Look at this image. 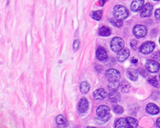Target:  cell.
<instances>
[{
    "mask_svg": "<svg viewBox=\"0 0 160 128\" xmlns=\"http://www.w3.org/2000/svg\"><path fill=\"white\" fill-rule=\"evenodd\" d=\"M144 2V0H133L131 5V10L134 12L139 11L142 7Z\"/></svg>",
    "mask_w": 160,
    "mask_h": 128,
    "instance_id": "7c38bea8",
    "label": "cell"
},
{
    "mask_svg": "<svg viewBox=\"0 0 160 128\" xmlns=\"http://www.w3.org/2000/svg\"><path fill=\"white\" fill-rule=\"evenodd\" d=\"M155 47V44L152 41H146L139 47V51L143 54H148L152 52Z\"/></svg>",
    "mask_w": 160,
    "mask_h": 128,
    "instance_id": "277c9868",
    "label": "cell"
},
{
    "mask_svg": "<svg viewBox=\"0 0 160 128\" xmlns=\"http://www.w3.org/2000/svg\"><path fill=\"white\" fill-rule=\"evenodd\" d=\"M109 99L110 101L112 102H118L120 101V94L117 91V90H111V92L109 93Z\"/></svg>",
    "mask_w": 160,
    "mask_h": 128,
    "instance_id": "9a60e30c",
    "label": "cell"
},
{
    "mask_svg": "<svg viewBox=\"0 0 160 128\" xmlns=\"http://www.w3.org/2000/svg\"><path fill=\"white\" fill-rule=\"evenodd\" d=\"M124 45V40L120 37H114L112 39L110 42V47L112 51L114 52H118L123 49Z\"/></svg>",
    "mask_w": 160,
    "mask_h": 128,
    "instance_id": "7a4b0ae2",
    "label": "cell"
},
{
    "mask_svg": "<svg viewBox=\"0 0 160 128\" xmlns=\"http://www.w3.org/2000/svg\"><path fill=\"white\" fill-rule=\"evenodd\" d=\"M56 121L59 125H63L67 123L66 119L62 115H58L56 118Z\"/></svg>",
    "mask_w": 160,
    "mask_h": 128,
    "instance_id": "603a6c76",
    "label": "cell"
},
{
    "mask_svg": "<svg viewBox=\"0 0 160 128\" xmlns=\"http://www.w3.org/2000/svg\"><path fill=\"white\" fill-rule=\"evenodd\" d=\"M138 41H136V40H135V39H132V40H131V41L130 42V46H131V47H132V49H134V50H135L136 49V47H137V46H138Z\"/></svg>",
    "mask_w": 160,
    "mask_h": 128,
    "instance_id": "4316f807",
    "label": "cell"
},
{
    "mask_svg": "<svg viewBox=\"0 0 160 128\" xmlns=\"http://www.w3.org/2000/svg\"><path fill=\"white\" fill-rule=\"evenodd\" d=\"M153 11L152 5L150 3H146L142 7L140 15L142 17H147L151 16Z\"/></svg>",
    "mask_w": 160,
    "mask_h": 128,
    "instance_id": "ba28073f",
    "label": "cell"
},
{
    "mask_svg": "<svg viewBox=\"0 0 160 128\" xmlns=\"http://www.w3.org/2000/svg\"><path fill=\"white\" fill-rule=\"evenodd\" d=\"M147 33V28L145 26L137 24L133 28V34L138 38H142L146 36Z\"/></svg>",
    "mask_w": 160,
    "mask_h": 128,
    "instance_id": "5b68a950",
    "label": "cell"
},
{
    "mask_svg": "<svg viewBox=\"0 0 160 128\" xmlns=\"http://www.w3.org/2000/svg\"><path fill=\"white\" fill-rule=\"evenodd\" d=\"M79 46V40H75L73 43V51L74 52L76 51Z\"/></svg>",
    "mask_w": 160,
    "mask_h": 128,
    "instance_id": "83f0119b",
    "label": "cell"
},
{
    "mask_svg": "<svg viewBox=\"0 0 160 128\" xmlns=\"http://www.w3.org/2000/svg\"><path fill=\"white\" fill-rule=\"evenodd\" d=\"M128 11L122 5H116L113 9V15L116 19L119 20H124L128 16Z\"/></svg>",
    "mask_w": 160,
    "mask_h": 128,
    "instance_id": "6da1fadb",
    "label": "cell"
},
{
    "mask_svg": "<svg viewBox=\"0 0 160 128\" xmlns=\"http://www.w3.org/2000/svg\"><path fill=\"white\" fill-rule=\"evenodd\" d=\"M146 68L149 72L155 73L157 72L160 67V65L159 62L154 61V60H148L146 61L145 64Z\"/></svg>",
    "mask_w": 160,
    "mask_h": 128,
    "instance_id": "8992f818",
    "label": "cell"
},
{
    "mask_svg": "<svg viewBox=\"0 0 160 128\" xmlns=\"http://www.w3.org/2000/svg\"><path fill=\"white\" fill-rule=\"evenodd\" d=\"M128 123L129 124V127H137L138 126V121L131 117H126Z\"/></svg>",
    "mask_w": 160,
    "mask_h": 128,
    "instance_id": "7402d4cb",
    "label": "cell"
},
{
    "mask_svg": "<svg viewBox=\"0 0 160 128\" xmlns=\"http://www.w3.org/2000/svg\"><path fill=\"white\" fill-rule=\"evenodd\" d=\"M111 23L114 26H116V27H120L122 26L123 24V22L122 21V20H119V19H116L114 17V19H111L110 21Z\"/></svg>",
    "mask_w": 160,
    "mask_h": 128,
    "instance_id": "d4e9b609",
    "label": "cell"
},
{
    "mask_svg": "<svg viewBox=\"0 0 160 128\" xmlns=\"http://www.w3.org/2000/svg\"><path fill=\"white\" fill-rule=\"evenodd\" d=\"M115 127L117 128H126L129 127L126 118H120L117 120L115 123Z\"/></svg>",
    "mask_w": 160,
    "mask_h": 128,
    "instance_id": "e0dca14e",
    "label": "cell"
},
{
    "mask_svg": "<svg viewBox=\"0 0 160 128\" xmlns=\"http://www.w3.org/2000/svg\"><path fill=\"white\" fill-rule=\"evenodd\" d=\"M123 108L120 106H116L113 108V111L117 114H121L123 112Z\"/></svg>",
    "mask_w": 160,
    "mask_h": 128,
    "instance_id": "484cf974",
    "label": "cell"
},
{
    "mask_svg": "<svg viewBox=\"0 0 160 128\" xmlns=\"http://www.w3.org/2000/svg\"><path fill=\"white\" fill-rule=\"evenodd\" d=\"M129 50L128 49H122L118 52L117 59L119 62H123L125 61L129 56Z\"/></svg>",
    "mask_w": 160,
    "mask_h": 128,
    "instance_id": "8fae6325",
    "label": "cell"
},
{
    "mask_svg": "<svg viewBox=\"0 0 160 128\" xmlns=\"http://www.w3.org/2000/svg\"><path fill=\"white\" fill-rule=\"evenodd\" d=\"M89 107V103L88 100L85 97H82L80 99L78 106V110L80 113H84L87 111Z\"/></svg>",
    "mask_w": 160,
    "mask_h": 128,
    "instance_id": "30bf717a",
    "label": "cell"
},
{
    "mask_svg": "<svg viewBox=\"0 0 160 128\" xmlns=\"http://www.w3.org/2000/svg\"><path fill=\"white\" fill-rule=\"evenodd\" d=\"M153 57H154V58H155L156 59L160 60V51L155 52V53L153 55Z\"/></svg>",
    "mask_w": 160,
    "mask_h": 128,
    "instance_id": "f546056e",
    "label": "cell"
},
{
    "mask_svg": "<svg viewBox=\"0 0 160 128\" xmlns=\"http://www.w3.org/2000/svg\"><path fill=\"white\" fill-rule=\"evenodd\" d=\"M154 1H159V0H154Z\"/></svg>",
    "mask_w": 160,
    "mask_h": 128,
    "instance_id": "836d02e7",
    "label": "cell"
},
{
    "mask_svg": "<svg viewBox=\"0 0 160 128\" xmlns=\"http://www.w3.org/2000/svg\"><path fill=\"white\" fill-rule=\"evenodd\" d=\"M127 76L131 81H136L138 78V72L135 69L130 68L127 71Z\"/></svg>",
    "mask_w": 160,
    "mask_h": 128,
    "instance_id": "2e32d148",
    "label": "cell"
},
{
    "mask_svg": "<svg viewBox=\"0 0 160 128\" xmlns=\"http://www.w3.org/2000/svg\"><path fill=\"white\" fill-rule=\"evenodd\" d=\"M148 82L150 84H151L152 86H153L154 87H159L160 85L157 80V79L156 78V77H150L148 79Z\"/></svg>",
    "mask_w": 160,
    "mask_h": 128,
    "instance_id": "cb8c5ba5",
    "label": "cell"
},
{
    "mask_svg": "<svg viewBox=\"0 0 160 128\" xmlns=\"http://www.w3.org/2000/svg\"><path fill=\"white\" fill-rule=\"evenodd\" d=\"M156 126L159 127H160V117H159L157 120H156Z\"/></svg>",
    "mask_w": 160,
    "mask_h": 128,
    "instance_id": "4dcf8cb0",
    "label": "cell"
},
{
    "mask_svg": "<svg viewBox=\"0 0 160 128\" xmlns=\"http://www.w3.org/2000/svg\"><path fill=\"white\" fill-rule=\"evenodd\" d=\"M96 114L99 118H104L111 116L110 109L107 106H100L96 110Z\"/></svg>",
    "mask_w": 160,
    "mask_h": 128,
    "instance_id": "52a82bcc",
    "label": "cell"
},
{
    "mask_svg": "<svg viewBox=\"0 0 160 128\" xmlns=\"http://www.w3.org/2000/svg\"><path fill=\"white\" fill-rule=\"evenodd\" d=\"M159 79H160V74H159Z\"/></svg>",
    "mask_w": 160,
    "mask_h": 128,
    "instance_id": "e575fe53",
    "label": "cell"
},
{
    "mask_svg": "<svg viewBox=\"0 0 160 128\" xmlns=\"http://www.w3.org/2000/svg\"><path fill=\"white\" fill-rule=\"evenodd\" d=\"M98 34L101 36H104L107 37L111 35V29L107 27V26H102L101 27L98 31Z\"/></svg>",
    "mask_w": 160,
    "mask_h": 128,
    "instance_id": "ac0fdd59",
    "label": "cell"
},
{
    "mask_svg": "<svg viewBox=\"0 0 160 128\" xmlns=\"http://www.w3.org/2000/svg\"><path fill=\"white\" fill-rule=\"evenodd\" d=\"M96 56L97 59L99 61L105 60L108 56L106 50L102 47H99L97 49L96 51Z\"/></svg>",
    "mask_w": 160,
    "mask_h": 128,
    "instance_id": "5bb4252c",
    "label": "cell"
},
{
    "mask_svg": "<svg viewBox=\"0 0 160 128\" xmlns=\"http://www.w3.org/2000/svg\"><path fill=\"white\" fill-rule=\"evenodd\" d=\"M79 89L82 94H86L88 92V91L90 89V85L88 82L84 81L81 83L80 86H79Z\"/></svg>",
    "mask_w": 160,
    "mask_h": 128,
    "instance_id": "d6986e66",
    "label": "cell"
},
{
    "mask_svg": "<svg viewBox=\"0 0 160 128\" xmlns=\"http://www.w3.org/2000/svg\"><path fill=\"white\" fill-rule=\"evenodd\" d=\"M120 87L121 91L124 92V93H127L129 92L130 87H131V84H129V82H128L127 81H122L121 84H120Z\"/></svg>",
    "mask_w": 160,
    "mask_h": 128,
    "instance_id": "ffe728a7",
    "label": "cell"
},
{
    "mask_svg": "<svg viewBox=\"0 0 160 128\" xmlns=\"http://www.w3.org/2000/svg\"><path fill=\"white\" fill-rule=\"evenodd\" d=\"M102 15V11H92L90 13V16L94 20L99 21L101 19Z\"/></svg>",
    "mask_w": 160,
    "mask_h": 128,
    "instance_id": "44dd1931",
    "label": "cell"
},
{
    "mask_svg": "<svg viewBox=\"0 0 160 128\" xmlns=\"http://www.w3.org/2000/svg\"><path fill=\"white\" fill-rule=\"evenodd\" d=\"M159 43H160V37H159Z\"/></svg>",
    "mask_w": 160,
    "mask_h": 128,
    "instance_id": "d6a6232c",
    "label": "cell"
},
{
    "mask_svg": "<svg viewBox=\"0 0 160 128\" xmlns=\"http://www.w3.org/2000/svg\"><path fill=\"white\" fill-rule=\"evenodd\" d=\"M148 113L151 115H156L159 112V107L154 103H149L146 107Z\"/></svg>",
    "mask_w": 160,
    "mask_h": 128,
    "instance_id": "4fadbf2b",
    "label": "cell"
},
{
    "mask_svg": "<svg viewBox=\"0 0 160 128\" xmlns=\"http://www.w3.org/2000/svg\"><path fill=\"white\" fill-rule=\"evenodd\" d=\"M105 76L109 82H118L121 77L120 72L114 69H109L107 70Z\"/></svg>",
    "mask_w": 160,
    "mask_h": 128,
    "instance_id": "3957f363",
    "label": "cell"
},
{
    "mask_svg": "<svg viewBox=\"0 0 160 128\" xmlns=\"http://www.w3.org/2000/svg\"><path fill=\"white\" fill-rule=\"evenodd\" d=\"M108 92L104 89H98L92 93L93 97L97 100H104L108 96Z\"/></svg>",
    "mask_w": 160,
    "mask_h": 128,
    "instance_id": "9c48e42d",
    "label": "cell"
},
{
    "mask_svg": "<svg viewBox=\"0 0 160 128\" xmlns=\"http://www.w3.org/2000/svg\"><path fill=\"white\" fill-rule=\"evenodd\" d=\"M131 62L133 63V64H136L138 62V59H136V58H132L131 59Z\"/></svg>",
    "mask_w": 160,
    "mask_h": 128,
    "instance_id": "1f68e13d",
    "label": "cell"
},
{
    "mask_svg": "<svg viewBox=\"0 0 160 128\" xmlns=\"http://www.w3.org/2000/svg\"><path fill=\"white\" fill-rule=\"evenodd\" d=\"M154 15L157 19H160V8L156 10V11L154 12Z\"/></svg>",
    "mask_w": 160,
    "mask_h": 128,
    "instance_id": "f1b7e54d",
    "label": "cell"
}]
</instances>
